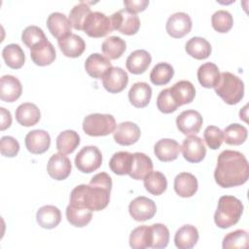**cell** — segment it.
Listing matches in <instances>:
<instances>
[{"label":"cell","instance_id":"22","mask_svg":"<svg viewBox=\"0 0 249 249\" xmlns=\"http://www.w3.org/2000/svg\"><path fill=\"white\" fill-rule=\"evenodd\" d=\"M30 56L36 65L47 66L54 61L56 54L54 47L47 39L30 49Z\"/></svg>","mask_w":249,"mask_h":249},{"label":"cell","instance_id":"35","mask_svg":"<svg viewBox=\"0 0 249 249\" xmlns=\"http://www.w3.org/2000/svg\"><path fill=\"white\" fill-rule=\"evenodd\" d=\"M2 56L5 63L12 69H19L25 61L24 52L18 44H9L4 47Z\"/></svg>","mask_w":249,"mask_h":249},{"label":"cell","instance_id":"13","mask_svg":"<svg viewBox=\"0 0 249 249\" xmlns=\"http://www.w3.org/2000/svg\"><path fill=\"white\" fill-rule=\"evenodd\" d=\"M71 168L72 165L70 160L61 153L53 154L50 158L47 165V171L49 175L57 181L66 179L71 173Z\"/></svg>","mask_w":249,"mask_h":249},{"label":"cell","instance_id":"8","mask_svg":"<svg viewBox=\"0 0 249 249\" xmlns=\"http://www.w3.org/2000/svg\"><path fill=\"white\" fill-rule=\"evenodd\" d=\"M112 27L125 35H134L140 27V19L136 14H132L126 10H120L111 17Z\"/></svg>","mask_w":249,"mask_h":249},{"label":"cell","instance_id":"18","mask_svg":"<svg viewBox=\"0 0 249 249\" xmlns=\"http://www.w3.org/2000/svg\"><path fill=\"white\" fill-rule=\"evenodd\" d=\"M22 86L19 80L12 75H4L0 80V98L5 102H14L19 98Z\"/></svg>","mask_w":249,"mask_h":249},{"label":"cell","instance_id":"46","mask_svg":"<svg viewBox=\"0 0 249 249\" xmlns=\"http://www.w3.org/2000/svg\"><path fill=\"white\" fill-rule=\"evenodd\" d=\"M153 231V242L151 248H165L169 241V231L163 224L156 223L151 225Z\"/></svg>","mask_w":249,"mask_h":249},{"label":"cell","instance_id":"45","mask_svg":"<svg viewBox=\"0 0 249 249\" xmlns=\"http://www.w3.org/2000/svg\"><path fill=\"white\" fill-rule=\"evenodd\" d=\"M21 40L27 48L32 49L33 47L47 40V37L42 28L36 25H30L24 28L22 31Z\"/></svg>","mask_w":249,"mask_h":249},{"label":"cell","instance_id":"30","mask_svg":"<svg viewBox=\"0 0 249 249\" xmlns=\"http://www.w3.org/2000/svg\"><path fill=\"white\" fill-rule=\"evenodd\" d=\"M169 89L173 98L175 99L179 107L191 103L196 95L195 86L190 81H179Z\"/></svg>","mask_w":249,"mask_h":249},{"label":"cell","instance_id":"16","mask_svg":"<svg viewBox=\"0 0 249 249\" xmlns=\"http://www.w3.org/2000/svg\"><path fill=\"white\" fill-rule=\"evenodd\" d=\"M25 147L34 155H40L47 152L51 145L50 134L43 129H34L25 136Z\"/></svg>","mask_w":249,"mask_h":249},{"label":"cell","instance_id":"25","mask_svg":"<svg viewBox=\"0 0 249 249\" xmlns=\"http://www.w3.org/2000/svg\"><path fill=\"white\" fill-rule=\"evenodd\" d=\"M152 61L151 54L145 50H136L132 52L126 58L125 66L127 70L135 75L144 73L150 66Z\"/></svg>","mask_w":249,"mask_h":249},{"label":"cell","instance_id":"44","mask_svg":"<svg viewBox=\"0 0 249 249\" xmlns=\"http://www.w3.org/2000/svg\"><path fill=\"white\" fill-rule=\"evenodd\" d=\"M212 27L219 33L229 32L233 24V18L230 12L226 10H219L212 15Z\"/></svg>","mask_w":249,"mask_h":249},{"label":"cell","instance_id":"17","mask_svg":"<svg viewBox=\"0 0 249 249\" xmlns=\"http://www.w3.org/2000/svg\"><path fill=\"white\" fill-rule=\"evenodd\" d=\"M111 67L112 63L110 59L98 53H91L85 62L87 73L95 79H102Z\"/></svg>","mask_w":249,"mask_h":249},{"label":"cell","instance_id":"19","mask_svg":"<svg viewBox=\"0 0 249 249\" xmlns=\"http://www.w3.org/2000/svg\"><path fill=\"white\" fill-rule=\"evenodd\" d=\"M47 26L51 34L57 40L71 33V22L69 18L62 13H52L47 18Z\"/></svg>","mask_w":249,"mask_h":249},{"label":"cell","instance_id":"42","mask_svg":"<svg viewBox=\"0 0 249 249\" xmlns=\"http://www.w3.org/2000/svg\"><path fill=\"white\" fill-rule=\"evenodd\" d=\"M224 141L229 145H240L247 138V128L239 124L228 125L224 131Z\"/></svg>","mask_w":249,"mask_h":249},{"label":"cell","instance_id":"32","mask_svg":"<svg viewBox=\"0 0 249 249\" xmlns=\"http://www.w3.org/2000/svg\"><path fill=\"white\" fill-rule=\"evenodd\" d=\"M153 231L151 226L135 228L129 235V246L133 249H145L152 246Z\"/></svg>","mask_w":249,"mask_h":249},{"label":"cell","instance_id":"4","mask_svg":"<svg viewBox=\"0 0 249 249\" xmlns=\"http://www.w3.org/2000/svg\"><path fill=\"white\" fill-rule=\"evenodd\" d=\"M219 95L227 104H237L244 95V84L237 76L231 72L220 74V80L214 88Z\"/></svg>","mask_w":249,"mask_h":249},{"label":"cell","instance_id":"31","mask_svg":"<svg viewBox=\"0 0 249 249\" xmlns=\"http://www.w3.org/2000/svg\"><path fill=\"white\" fill-rule=\"evenodd\" d=\"M196 75L199 84L206 89L215 88L220 80L219 68L212 62H206L200 65Z\"/></svg>","mask_w":249,"mask_h":249},{"label":"cell","instance_id":"43","mask_svg":"<svg viewBox=\"0 0 249 249\" xmlns=\"http://www.w3.org/2000/svg\"><path fill=\"white\" fill-rule=\"evenodd\" d=\"M248 241L249 236L247 231L244 230H236L225 235L223 239V248H247Z\"/></svg>","mask_w":249,"mask_h":249},{"label":"cell","instance_id":"49","mask_svg":"<svg viewBox=\"0 0 249 249\" xmlns=\"http://www.w3.org/2000/svg\"><path fill=\"white\" fill-rule=\"evenodd\" d=\"M0 151L4 157L14 158L19 151V143L13 136H3L0 140Z\"/></svg>","mask_w":249,"mask_h":249},{"label":"cell","instance_id":"28","mask_svg":"<svg viewBox=\"0 0 249 249\" xmlns=\"http://www.w3.org/2000/svg\"><path fill=\"white\" fill-rule=\"evenodd\" d=\"M41 118L39 108L30 102L20 104L16 110V120L23 126L35 125Z\"/></svg>","mask_w":249,"mask_h":249},{"label":"cell","instance_id":"36","mask_svg":"<svg viewBox=\"0 0 249 249\" xmlns=\"http://www.w3.org/2000/svg\"><path fill=\"white\" fill-rule=\"evenodd\" d=\"M79 144L80 135L72 129L64 130L56 137V149L59 153L64 155L73 153Z\"/></svg>","mask_w":249,"mask_h":249},{"label":"cell","instance_id":"24","mask_svg":"<svg viewBox=\"0 0 249 249\" xmlns=\"http://www.w3.org/2000/svg\"><path fill=\"white\" fill-rule=\"evenodd\" d=\"M197 180L189 172H181L174 178V191L182 197H191L197 191Z\"/></svg>","mask_w":249,"mask_h":249},{"label":"cell","instance_id":"11","mask_svg":"<svg viewBox=\"0 0 249 249\" xmlns=\"http://www.w3.org/2000/svg\"><path fill=\"white\" fill-rule=\"evenodd\" d=\"M184 159L193 163L201 161L206 155L203 140L196 135H189L184 139L181 147Z\"/></svg>","mask_w":249,"mask_h":249},{"label":"cell","instance_id":"15","mask_svg":"<svg viewBox=\"0 0 249 249\" xmlns=\"http://www.w3.org/2000/svg\"><path fill=\"white\" fill-rule=\"evenodd\" d=\"M115 141L122 146H129L138 141L141 135L139 126L132 122H123L119 124L114 132Z\"/></svg>","mask_w":249,"mask_h":249},{"label":"cell","instance_id":"34","mask_svg":"<svg viewBox=\"0 0 249 249\" xmlns=\"http://www.w3.org/2000/svg\"><path fill=\"white\" fill-rule=\"evenodd\" d=\"M92 211L81 206H75L69 204L66 207V218L67 221L74 227L83 228L86 227L92 218Z\"/></svg>","mask_w":249,"mask_h":249},{"label":"cell","instance_id":"29","mask_svg":"<svg viewBox=\"0 0 249 249\" xmlns=\"http://www.w3.org/2000/svg\"><path fill=\"white\" fill-rule=\"evenodd\" d=\"M198 237V231L195 226L185 225L177 230L174 243L179 249H191L196 244Z\"/></svg>","mask_w":249,"mask_h":249},{"label":"cell","instance_id":"50","mask_svg":"<svg viewBox=\"0 0 249 249\" xmlns=\"http://www.w3.org/2000/svg\"><path fill=\"white\" fill-rule=\"evenodd\" d=\"M124 5L126 11L132 14H136L139 12H143L149 5V1L148 0H124Z\"/></svg>","mask_w":249,"mask_h":249},{"label":"cell","instance_id":"7","mask_svg":"<svg viewBox=\"0 0 249 249\" xmlns=\"http://www.w3.org/2000/svg\"><path fill=\"white\" fill-rule=\"evenodd\" d=\"M83 30L92 38H100L112 32L113 27L110 18L101 12H91L88 17Z\"/></svg>","mask_w":249,"mask_h":249},{"label":"cell","instance_id":"21","mask_svg":"<svg viewBox=\"0 0 249 249\" xmlns=\"http://www.w3.org/2000/svg\"><path fill=\"white\" fill-rule=\"evenodd\" d=\"M153 161L144 153L136 152L132 154L130 170L128 175L134 180H143L153 171Z\"/></svg>","mask_w":249,"mask_h":249},{"label":"cell","instance_id":"3","mask_svg":"<svg viewBox=\"0 0 249 249\" xmlns=\"http://www.w3.org/2000/svg\"><path fill=\"white\" fill-rule=\"evenodd\" d=\"M243 213V204L235 196H223L219 198L214 222L221 229H228L235 225Z\"/></svg>","mask_w":249,"mask_h":249},{"label":"cell","instance_id":"39","mask_svg":"<svg viewBox=\"0 0 249 249\" xmlns=\"http://www.w3.org/2000/svg\"><path fill=\"white\" fill-rule=\"evenodd\" d=\"M144 187L154 196H160L163 194L167 188L166 177L160 171L150 172L144 179Z\"/></svg>","mask_w":249,"mask_h":249},{"label":"cell","instance_id":"6","mask_svg":"<svg viewBox=\"0 0 249 249\" xmlns=\"http://www.w3.org/2000/svg\"><path fill=\"white\" fill-rule=\"evenodd\" d=\"M102 154L96 146H85L75 157V165L83 173H90L100 167Z\"/></svg>","mask_w":249,"mask_h":249},{"label":"cell","instance_id":"14","mask_svg":"<svg viewBox=\"0 0 249 249\" xmlns=\"http://www.w3.org/2000/svg\"><path fill=\"white\" fill-rule=\"evenodd\" d=\"M128 83L127 73L121 67H111L102 78L104 89L111 93L123 91Z\"/></svg>","mask_w":249,"mask_h":249},{"label":"cell","instance_id":"37","mask_svg":"<svg viewBox=\"0 0 249 249\" xmlns=\"http://www.w3.org/2000/svg\"><path fill=\"white\" fill-rule=\"evenodd\" d=\"M126 43L119 36H111L104 40L101 50L109 59H118L125 52Z\"/></svg>","mask_w":249,"mask_h":249},{"label":"cell","instance_id":"51","mask_svg":"<svg viewBox=\"0 0 249 249\" xmlns=\"http://www.w3.org/2000/svg\"><path fill=\"white\" fill-rule=\"evenodd\" d=\"M0 112H1V130H5L11 126L12 116L10 111L6 110L4 107L0 108Z\"/></svg>","mask_w":249,"mask_h":249},{"label":"cell","instance_id":"38","mask_svg":"<svg viewBox=\"0 0 249 249\" xmlns=\"http://www.w3.org/2000/svg\"><path fill=\"white\" fill-rule=\"evenodd\" d=\"M132 154L120 151L115 153L109 160L110 169L117 175H126L129 173Z\"/></svg>","mask_w":249,"mask_h":249},{"label":"cell","instance_id":"47","mask_svg":"<svg viewBox=\"0 0 249 249\" xmlns=\"http://www.w3.org/2000/svg\"><path fill=\"white\" fill-rule=\"evenodd\" d=\"M157 107L158 109L164 114H169L177 110L179 105L176 103L173 98L170 89H164L160 90L157 98Z\"/></svg>","mask_w":249,"mask_h":249},{"label":"cell","instance_id":"5","mask_svg":"<svg viewBox=\"0 0 249 249\" xmlns=\"http://www.w3.org/2000/svg\"><path fill=\"white\" fill-rule=\"evenodd\" d=\"M115 128V118L109 114H90L83 122V130L89 136H106L114 132Z\"/></svg>","mask_w":249,"mask_h":249},{"label":"cell","instance_id":"40","mask_svg":"<svg viewBox=\"0 0 249 249\" xmlns=\"http://www.w3.org/2000/svg\"><path fill=\"white\" fill-rule=\"evenodd\" d=\"M173 75L174 69L169 63L160 62L153 67L150 73V80L156 86H163L170 82Z\"/></svg>","mask_w":249,"mask_h":249},{"label":"cell","instance_id":"23","mask_svg":"<svg viewBox=\"0 0 249 249\" xmlns=\"http://www.w3.org/2000/svg\"><path fill=\"white\" fill-rule=\"evenodd\" d=\"M61 53L67 57H78L86 50V43L82 37L77 34L70 33L67 36L57 40Z\"/></svg>","mask_w":249,"mask_h":249},{"label":"cell","instance_id":"9","mask_svg":"<svg viewBox=\"0 0 249 249\" xmlns=\"http://www.w3.org/2000/svg\"><path fill=\"white\" fill-rule=\"evenodd\" d=\"M128 212L135 221L144 222L152 219L155 216L157 206L152 199L141 196H137L129 203Z\"/></svg>","mask_w":249,"mask_h":249},{"label":"cell","instance_id":"41","mask_svg":"<svg viewBox=\"0 0 249 249\" xmlns=\"http://www.w3.org/2000/svg\"><path fill=\"white\" fill-rule=\"evenodd\" d=\"M90 14L91 10L89 6L84 1L80 2L79 4L75 5L69 13V20L71 25L77 30H83L84 24Z\"/></svg>","mask_w":249,"mask_h":249},{"label":"cell","instance_id":"27","mask_svg":"<svg viewBox=\"0 0 249 249\" xmlns=\"http://www.w3.org/2000/svg\"><path fill=\"white\" fill-rule=\"evenodd\" d=\"M36 220L40 227L44 229H53L61 221L60 210L54 205H44L36 213Z\"/></svg>","mask_w":249,"mask_h":249},{"label":"cell","instance_id":"10","mask_svg":"<svg viewBox=\"0 0 249 249\" xmlns=\"http://www.w3.org/2000/svg\"><path fill=\"white\" fill-rule=\"evenodd\" d=\"M203 120L199 112L185 110L176 118L177 128L185 135H196L199 132Z\"/></svg>","mask_w":249,"mask_h":249},{"label":"cell","instance_id":"48","mask_svg":"<svg viewBox=\"0 0 249 249\" xmlns=\"http://www.w3.org/2000/svg\"><path fill=\"white\" fill-rule=\"evenodd\" d=\"M203 136L207 146L212 150L219 149L224 141V133L222 129L215 125L207 126L204 130Z\"/></svg>","mask_w":249,"mask_h":249},{"label":"cell","instance_id":"12","mask_svg":"<svg viewBox=\"0 0 249 249\" xmlns=\"http://www.w3.org/2000/svg\"><path fill=\"white\" fill-rule=\"evenodd\" d=\"M192 19L190 16L183 12L171 15L166 21V32L173 38H182L192 29Z\"/></svg>","mask_w":249,"mask_h":249},{"label":"cell","instance_id":"20","mask_svg":"<svg viewBox=\"0 0 249 249\" xmlns=\"http://www.w3.org/2000/svg\"><path fill=\"white\" fill-rule=\"evenodd\" d=\"M181 152V146L174 139L162 138L154 146V153L160 161H172L177 159Z\"/></svg>","mask_w":249,"mask_h":249},{"label":"cell","instance_id":"1","mask_svg":"<svg viewBox=\"0 0 249 249\" xmlns=\"http://www.w3.org/2000/svg\"><path fill=\"white\" fill-rule=\"evenodd\" d=\"M112 179L106 172L95 174L89 185L75 187L70 194V204L86 207L91 211L104 209L110 201Z\"/></svg>","mask_w":249,"mask_h":249},{"label":"cell","instance_id":"33","mask_svg":"<svg viewBox=\"0 0 249 249\" xmlns=\"http://www.w3.org/2000/svg\"><path fill=\"white\" fill-rule=\"evenodd\" d=\"M185 50L189 55L196 59H205L211 54L210 43L202 37L191 38L185 46Z\"/></svg>","mask_w":249,"mask_h":249},{"label":"cell","instance_id":"2","mask_svg":"<svg viewBox=\"0 0 249 249\" xmlns=\"http://www.w3.org/2000/svg\"><path fill=\"white\" fill-rule=\"evenodd\" d=\"M249 178V165L243 154L225 150L220 153L214 171V179L222 188L243 185Z\"/></svg>","mask_w":249,"mask_h":249},{"label":"cell","instance_id":"26","mask_svg":"<svg viewBox=\"0 0 249 249\" xmlns=\"http://www.w3.org/2000/svg\"><path fill=\"white\" fill-rule=\"evenodd\" d=\"M152 97V89L145 82H137L128 91L129 102L136 108L146 107Z\"/></svg>","mask_w":249,"mask_h":249}]
</instances>
